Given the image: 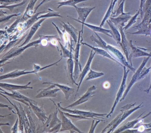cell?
Masks as SVG:
<instances>
[{
  "label": "cell",
  "mask_w": 151,
  "mask_h": 133,
  "mask_svg": "<svg viewBox=\"0 0 151 133\" xmlns=\"http://www.w3.org/2000/svg\"></svg>",
  "instance_id": "cell-57"
},
{
  "label": "cell",
  "mask_w": 151,
  "mask_h": 133,
  "mask_svg": "<svg viewBox=\"0 0 151 133\" xmlns=\"http://www.w3.org/2000/svg\"><path fill=\"white\" fill-rule=\"evenodd\" d=\"M43 84H53L55 86L58 87L63 92L65 95V98L66 100H68L70 96L74 93L75 92V89L73 88H71V87H69V86H67V85H63V84H60L58 83H53L51 82H45L42 83Z\"/></svg>",
  "instance_id": "cell-29"
},
{
  "label": "cell",
  "mask_w": 151,
  "mask_h": 133,
  "mask_svg": "<svg viewBox=\"0 0 151 133\" xmlns=\"http://www.w3.org/2000/svg\"><path fill=\"white\" fill-rule=\"evenodd\" d=\"M75 64L74 63V61L73 59H68L67 61V68H66V72H67V77L68 78L70 82L72 84H76L78 86V84L76 82V80L74 77V69Z\"/></svg>",
  "instance_id": "cell-25"
},
{
  "label": "cell",
  "mask_w": 151,
  "mask_h": 133,
  "mask_svg": "<svg viewBox=\"0 0 151 133\" xmlns=\"http://www.w3.org/2000/svg\"><path fill=\"white\" fill-rule=\"evenodd\" d=\"M131 13H124L116 17H113L110 16L109 20L113 23L115 26L118 27V26H125V23L129 21L131 18Z\"/></svg>",
  "instance_id": "cell-20"
},
{
  "label": "cell",
  "mask_w": 151,
  "mask_h": 133,
  "mask_svg": "<svg viewBox=\"0 0 151 133\" xmlns=\"http://www.w3.org/2000/svg\"><path fill=\"white\" fill-rule=\"evenodd\" d=\"M75 8L76 9L77 13L78 15V19H75V18L69 17V16L68 17L78 22L85 23L86 21L88 16L89 15L91 11L95 8V7H78L76 6Z\"/></svg>",
  "instance_id": "cell-18"
},
{
  "label": "cell",
  "mask_w": 151,
  "mask_h": 133,
  "mask_svg": "<svg viewBox=\"0 0 151 133\" xmlns=\"http://www.w3.org/2000/svg\"><path fill=\"white\" fill-rule=\"evenodd\" d=\"M113 2H114V0H111V3L109 5V7L106 13L105 16L103 18L101 24L100 25V27H102L104 26L105 22L108 20L109 18L111 16V15L113 13V9L114 8V5H113Z\"/></svg>",
  "instance_id": "cell-35"
},
{
  "label": "cell",
  "mask_w": 151,
  "mask_h": 133,
  "mask_svg": "<svg viewBox=\"0 0 151 133\" xmlns=\"http://www.w3.org/2000/svg\"><path fill=\"white\" fill-rule=\"evenodd\" d=\"M106 22L108 24L109 26L110 27L111 29V31H112V36L113 38H114V40L116 41V43L118 44H120L121 43V40H122V37H121V33L120 31H118L117 28L115 26L114 24L111 22L109 20H107Z\"/></svg>",
  "instance_id": "cell-30"
},
{
  "label": "cell",
  "mask_w": 151,
  "mask_h": 133,
  "mask_svg": "<svg viewBox=\"0 0 151 133\" xmlns=\"http://www.w3.org/2000/svg\"><path fill=\"white\" fill-rule=\"evenodd\" d=\"M62 22L63 23V24H61L63 27V29L65 30L66 32L69 34L70 36L73 39L74 42L76 44L78 40V35L79 34V32L78 33V31L77 29L75 28L74 26H72L69 22L65 23L62 21Z\"/></svg>",
  "instance_id": "cell-24"
},
{
  "label": "cell",
  "mask_w": 151,
  "mask_h": 133,
  "mask_svg": "<svg viewBox=\"0 0 151 133\" xmlns=\"http://www.w3.org/2000/svg\"><path fill=\"white\" fill-rule=\"evenodd\" d=\"M48 1L49 0H43L40 3L39 5L37 7L35 8V9H34V11H35V14H36V11L39 8L40 6H42L43 4H44V3H46V2H48Z\"/></svg>",
  "instance_id": "cell-49"
},
{
  "label": "cell",
  "mask_w": 151,
  "mask_h": 133,
  "mask_svg": "<svg viewBox=\"0 0 151 133\" xmlns=\"http://www.w3.org/2000/svg\"><path fill=\"white\" fill-rule=\"evenodd\" d=\"M95 54H96V53L93 50H92L91 51V53H90V56H89V58H88V60H87V62H86V65H85L83 69L82 70L81 74L79 75V83H78V86L77 90L76 93L75 98H76V97L78 93V90H79V88H80V86H81V84H82L83 80L84 79L86 75L87 74V73H88V72L91 69V64L92 61L93 59Z\"/></svg>",
  "instance_id": "cell-17"
},
{
  "label": "cell",
  "mask_w": 151,
  "mask_h": 133,
  "mask_svg": "<svg viewBox=\"0 0 151 133\" xmlns=\"http://www.w3.org/2000/svg\"><path fill=\"white\" fill-rule=\"evenodd\" d=\"M0 105H1V106H0V107H7L9 109V110H11V111H12V112H13L14 113V114H16L15 112H14V111H13V109H12V108H11V107H9V106L7 105H5L4 104H2V103H1V104H0Z\"/></svg>",
  "instance_id": "cell-51"
},
{
  "label": "cell",
  "mask_w": 151,
  "mask_h": 133,
  "mask_svg": "<svg viewBox=\"0 0 151 133\" xmlns=\"http://www.w3.org/2000/svg\"><path fill=\"white\" fill-rule=\"evenodd\" d=\"M82 44L86 46L90 47V48H91L92 50H93V51L96 53V54H99V55H101V56L106 57V58H108V59H110L114 61H115L116 63L119 64L120 66H123L119 61H117L116 59L113 58L106 51L104 50V49H102V48H99V47H94V46H92L90 45V44H87V43H82Z\"/></svg>",
  "instance_id": "cell-27"
},
{
  "label": "cell",
  "mask_w": 151,
  "mask_h": 133,
  "mask_svg": "<svg viewBox=\"0 0 151 133\" xmlns=\"http://www.w3.org/2000/svg\"><path fill=\"white\" fill-rule=\"evenodd\" d=\"M50 100L52 101L54 103L55 105L56 106V109L53 113L51 112V114L49 115L47 121L45 124L43 125L44 129L43 130V133H48V131L59 123H61L62 121L60 120V119L57 117V114L59 112L58 111V106L55 104L52 100L50 99Z\"/></svg>",
  "instance_id": "cell-9"
},
{
  "label": "cell",
  "mask_w": 151,
  "mask_h": 133,
  "mask_svg": "<svg viewBox=\"0 0 151 133\" xmlns=\"http://www.w3.org/2000/svg\"><path fill=\"white\" fill-rule=\"evenodd\" d=\"M27 0H23L22 2L18 4H14L13 5H9V6H0V8L1 9H9L10 12H13L14 9L16 7H18L19 6H23L27 2Z\"/></svg>",
  "instance_id": "cell-40"
},
{
  "label": "cell",
  "mask_w": 151,
  "mask_h": 133,
  "mask_svg": "<svg viewBox=\"0 0 151 133\" xmlns=\"http://www.w3.org/2000/svg\"><path fill=\"white\" fill-rule=\"evenodd\" d=\"M53 1V0H49L48 1ZM62 1H68V0H62Z\"/></svg>",
  "instance_id": "cell-56"
},
{
  "label": "cell",
  "mask_w": 151,
  "mask_h": 133,
  "mask_svg": "<svg viewBox=\"0 0 151 133\" xmlns=\"http://www.w3.org/2000/svg\"><path fill=\"white\" fill-rule=\"evenodd\" d=\"M104 75V74L102 72H98L93 71L91 69H90V72L88 73V76L86 79V81L93 80L101 77Z\"/></svg>",
  "instance_id": "cell-36"
},
{
  "label": "cell",
  "mask_w": 151,
  "mask_h": 133,
  "mask_svg": "<svg viewBox=\"0 0 151 133\" xmlns=\"http://www.w3.org/2000/svg\"><path fill=\"white\" fill-rule=\"evenodd\" d=\"M123 0H118V6H119L120 4H121V2Z\"/></svg>",
  "instance_id": "cell-54"
},
{
  "label": "cell",
  "mask_w": 151,
  "mask_h": 133,
  "mask_svg": "<svg viewBox=\"0 0 151 133\" xmlns=\"http://www.w3.org/2000/svg\"><path fill=\"white\" fill-rule=\"evenodd\" d=\"M124 2H125V0H123L121 4L119 6H117L116 10L114 12H113V14L111 15V17H116L122 14H124Z\"/></svg>",
  "instance_id": "cell-37"
},
{
  "label": "cell",
  "mask_w": 151,
  "mask_h": 133,
  "mask_svg": "<svg viewBox=\"0 0 151 133\" xmlns=\"http://www.w3.org/2000/svg\"><path fill=\"white\" fill-rule=\"evenodd\" d=\"M117 28L119 29V31L121 33L122 40L120 43V46L122 47L124 54L127 59V61L129 62V56L131 53V47L130 46L129 42L127 41L126 39V36L124 32L123 27L122 26H118Z\"/></svg>",
  "instance_id": "cell-16"
},
{
  "label": "cell",
  "mask_w": 151,
  "mask_h": 133,
  "mask_svg": "<svg viewBox=\"0 0 151 133\" xmlns=\"http://www.w3.org/2000/svg\"><path fill=\"white\" fill-rule=\"evenodd\" d=\"M58 106V105H57ZM58 111L60 113L62 119V127L60 131H70V133H83V132L78 128L71 121L70 119H69L63 113V112L58 107Z\"/></svg>",
  "instance_id": "cell-8"
},
{
  "label": "cell",
  "mask_w": 151,
  "mask_h": 133,
  "mask_svg": "<svg viewBox=\"0 0 151 133\" xmlns=\"http://www.w3.org/2000/svg\"><path fill=\"white\" fill-rule=\"evenodd\" d=\"M46 19H45V18L40 19L37 22L35 23H34V24L32 25V26L29 32L28 35H27V37L25 39V40L24 43H23L20 46H18V47H22V46L26 45L27 44H29L31 39L33 37V36L35 35L36 32H37V31L40 28L41 25V24H42Z\"/></svg>",
  "instance_id": "cell-21"
},
{
  "label": "cell",
  "mask_w": 151,
  "mask_h": 133,
  "mask_svg": "<svg viewBox=\"0 0 151 133\" xmlns=\"http://www.w3.org/2000/svg\"><path fill=\"white\" fill-rule=\"evenodd\" d=\"M22 1L23 0H0L1 6H9L12 3L18 4Z\"/></svg>",
  "instance_id": "cell-43"
},
{
  "label": "cell",
  "mask_w": 151,
  "mask_h": 133,
  "mask_svg": "<svg viewBox=\"0 0 151 133\" xmlns=\"http://www.w3.org/2000/svg\"><path fill=\"white\" fill-rule=\"evenodd\" d=\"M151 32V23L148 25V29H147V31L146 33V36H150Z\"/></svg>",
  "instance_id": "cell-50"
},
{
  "label": "cell",
  "mask_w": 151,
  "mask_h": 133,
  "mask_svg": "<svg viewBox=\"0 0 151 133\" xmlns=\"http://www.w3.org/2000/svg\"><path fill=\"white\" fill-rule=\"evenodd\" d=\"M63 113L69 119H70L73 123H75L76 122L78 121L81 120L91 119L90 118H86V117H83V116L78 115V114H73L67 112H63Z\"/></svg>",
  "instance_id": "cell-34"
},
{
  "label": "cell",
  "mask_w": 151,
  "mask_h": 133,
  "mask_svg": "<svg viewBox=\"0 0 151 133\" xmlns=\"http://www.w3.org/2000/svg\"><path fill=\"white\" fill-rule=\"evenodd\" d=\"M130 46L131 47V53L129 56V63L132 66V58H137L139 57H151V52L147 53L144 51L143 48H139L134 46L132 44V40L129 41Z\"/></svg>",
  "instance_id": "cell-14"
},
{
  "label": "cell",
  "mask_w": 151,
  "mask_h": 133,
  "mask_svg": "<svg viewBox=\"0 0 151 133\" xmlns=\"http://www.w3.org/2000/svg\"><path fill=\"white\" fill-rule=\"evenodd\" d=\"M62 56V55H61ZM63 56H62L61 58L58 61H56V62H55V63H53V64H51V65H48V66H46L43 67H41L39 65H36V64H34V70L35 71L36 74H37L38 72H40V71H42V70H44V69H45L47 68L48 67H50L52 66H54V65H56V64L60 62L62 59Z\"/></svg>",
  "instance_id": "cell-42"
},
{
  "label": "cell",
  "mask_w": 151,
  "mask_h": 133,
  "mask_svg": "<svg viewBox=\"0 0 151 133\" xmlns=\"http://www.w3.org/2000/svg\"><path fill=\"white\" fill-rule=\"evenodd\" d=\"M55 85L51 84L45 89H41L38 90V94L36 96V98H42L57 97V92L60 90V89H55Z\"/></svg>",
  "instance_id": "cell-13"
},
{
  "label": "cell",
  "mask_w": 151,
  "mask_h": 133,
  "mask_svg": "<svg viewBox=\"0 0 151 133\" xmlns=\"http://www.w3.org/2000/svg\"><path fill=\"white\" fill-rule=\"evenodd\" d=\"M31 108L32 109L33 112L38 118L39 120L43 123V125L45 124L48 119L45 112L43 109V105L41 107L38 106L37 105L35 104L32 102H29Z\"/></svg>",
  "instance_id": "cell-19"
},
{
  "label": "cell",
  "mask_w": 151,
  "mask_h": 133,
  "mask_svg": "<svg viewBox=\"0 0 151 133\" xmlns=\"http://www.w3.org/2000/svg\"><path fill=\"white\" fill-rule=\"evenodd\" d=\"M126 67L124 66V75L123 77L122 81V83H121V86L119 88V90L116 94V98L115 100L114 103L113 105V107L111 108V111H110L109 113L107 115L106 118H109L111 116V114H113L115 109L116 107V105L118 104V102L120 101V99L122 97L123 93L124 92V91L126 89V81H127V77H128V74L129 72L130 69H127Z\"/></svg>",
  "instance_id": "cell-6"
},
{
  "label": "cell",
  "mask_w": 151,
  "mask_h": 133,
  "mask_svg": "<svg viewBox=\"0 0 151 133\" xmlns=\"http://www.w3.org/2000/svg\"><path fill=\"white\" fill-rule=\"evenodd\" d=\"M87 1L88 0H68L67 1L58 2V8H60L63 6H73L75 8L77 4L83 1Z\"/></svg>",
  "instance_id": "cell-33"
},
{
  "label": "cell",
  "mask_w": 151,
  "mask_h": 133,
  "mask_svg": "<svg viewBox=\"0 0 151 133\" xmlns=\"http://www.w3.org/2000/svg\"><path fill=\"white\" fill-rule=\"evenodd\" d=\"M60 103H58L57 104L58 107L63 112H67L73 114H78V115H81L83 117L86 118H90L93 119L99 120L98 119H104L103 117H105L106 115H107L106 113L101 114L93 112H88V111H80V110H72L70 109H68V108H64L60 106Z\"/></svg>",
  "instance_id": "cell-5"
},
{
  "label": "cell",
  "mask_w": 151,
  "mask_h": 133,
  "mask_svg": "<svg viewBox=\"0 0 151 133\" xmlns=\"http://www.w3.org/2000/svg\"><path fill=\"white\" fill-rule=\"evenodd\" d=\"M21 20H22V17H18V18H17L15 21L7 30V31L9 33H11V32H13L14 30L17 27L18 24L20 22H22Z\"/></svg>",
  "instance_id": "cell-44"
},
{
  "label": "cell",
  "mask_w": 151,
  "mask_h": 133,
  "mask_svg": "<svg viewBox=\"0 0 151 133\" xmlns=\"http://www.w3.org/2000/svg\"><path fill=\"white\" fill-rule=\"evenodd\" d=\"M43 38V36H40V38L38 40L33 41V42H31L29 44H27L26 45L22 47L14 48V49L10 50L6 54H5L4 56H3V57L1 58V64H2V62H5L6 61L9 59L20 55L27 48L31 47V46H35L36 45L38 46L39 44H41Z\"/></svg>",
  "instance_id": "cell-4"
},
{
  "label": "cell",
  "mask_w": 151,
  "mask_h": 133,
  "mask_svg": "<svg viewBox=\"0 0 151 133\" xmlns=\"http://www.w3.org/2000/svg\"><path fill=\"white\" fill-rule=\"evenodd\" d=\"M36 74L35 71L34 70L26 71V70H20L17 69V70L8 73V74H6L4 75L1 76L0 77V80L1 81L4 79H14V78H17V77L24 75L29 74Z\"/></svg>",
  "instance_id": "cell-22"
},
{
  "label": "cell",
  "mask_w": 151,
  "mask_h": 133,
  "mask_svg": "<svg viewBox=\"0 0 151 133\" xmlns=\"http://www.w3.org/2000/svg\"><path fill=\"white\" fill-rule=\"evenodd\" d=\"M143 12L144 16L142 21L133 28L137 30V31L133 33L130 32V34L145 36L148 25L151 23V0H146L143 9Z\"/></svg>",
  "instance_id": "cell-2"
},
{
  "label": "cell",
  "mask_w": 151,
  "mask_h": 133,
  "mask_svg": "<svg viewBox=\"0 0 151 133\" xmlns=\"http://www.w3.org/2000/svg\"><path fill=\"white\" fill-rule=\"evenodd\" d=\"M136 104V103H131L122 107L120 110L121 113L103 129L101 133H105L107 130H108L107 132V133H113L118 125L128 118V116L143 107V103H141L137 106H135Z\"/></svg>",
  "instance_id": "cell-1"
},
{
  "label": "cell",
  "mask_w": 151,
  "mask_h": 133,
  "mask_svg": "<svg viewBox=\"0 0 151 133\" xmlns=\"http://www.w3.org/2000/svg\"><path fill=\"white\" fill-rule=\"evenodd\" d=\"M81 33L82 31H79L78 34V40L76 48L74 50L75 54H74V59L75 68H74V77L75 80L77 79L79 72L81 71V65L79 61V52H80V46H81L80 39H81V36H82V34L81 35Z\"/></svg>",
  "instance_id": "cell-11"
},
{
  "label": "cell",
  "mask_w": 151,
  "mask_h": 133,
  "mask_svg": "<svg viewBox=\"0 0 151 133\" xmlns=\"http://www.w3.org/2000/svg\"><path fill=\"white\" fill-rule=\"evenodd\" d=\"M94 120L95 119L93 120L91 126V128H90V130H89V133H93L94 132V130H95V128L97 127L98 124L100 122L103 121V120H102L99 119L95 123H94Z\"/></svg>",
  "instance_id": "cell-46"
},
{
  "label": "cell",
  "mask_w": 151,
  "mask_h": 133,
  "mask_svg": "<svg viewBox=\"0 0 151 133\" xmlns=\"http://www.w3.org/2000/svg\"><path fill=\"white\" fill-rule=\"evenodd\" d=\"M82 25V34L83 33V26L85 25L86 27H88L90 29L92 30L94 32H99V33H102L105 34L106 36H109L110 37L113 38L112 34V32L111 30L106 29H103L102 27L100 26H95V25H92V24H89L86 23L80 22Z\"/></svg>",
  "instance_id": "cell-26"
},
{
  "label": "cell",
  "mask_w": 151,
  "mask_h": 133,
  "mask_svg": "<svg viewBox=\"0 0 151 133\" xmlns=\"http://www.w3.org/2000/svg\"><path fill=\"white\" fill-rule=\"evenodd\" d=\"M150 58V57H147V58H144V60H143L141 65L139 66V67L138 68L137 71H136V72L134 73V75L132 76L130 82L128 84L127 89H126V90L124 92V93L122 97L120 99V102H122L123 100H124V99L126 97L127 95H128L129 92L130 90L131 89L132 86H133L138 81H140V73H141V70H142V69L145 66L146 64L147 63Z\"/></svg>",
  "instance_id": "cell-7"
},
{
  "label": "cell",
  "mask_w": 151,
  "mask_h": 133,
  "mask_svg": "<svg viewBox=\"0 0 151 133\" xmlns=\"http://www.w3.org/2000/svg\"><path fill=\"white\" fill-rule=\"evenodd\" d=\"M19 122V118H17V119L14 125L13 126V127L11 129L12 133H17L18 132V122Z\"/></svg>",
  "instance_id": "cell-48"
},
{
  "label": "cell",
  "mask_w": 151,
  "mask_h": 133,
  "mask_svg": "<svg viewBox=\"0 0 151 133\" xmlns=\"http://www.w3.org/2000/svg\"><path fill=\"white\" fill-rule=\"evenodd\" d=\"M52 24L56 28V30H57V31H58V33H59V35H60L61 40L64 44V46L67 47L69 44V38L68 37V34H67L68 33L66 32L65 30L63 29V30H61L60 29L58 28V26H56V24L52 22Z\"/></svg>",
  "instance_id": "cell-31"
},
{
  "label": "cell",
  "mask_w": 151,
  "mask_h": 133,
  "mask_svg": "<svg viewBox=\"0 0 151 133\" xmlns=\"http://www.w3.org/2000/svg\"><path fill=\"white\" fill-rule=\"evenodd\" d=\"M38 0H30L23 16L22 17L21 21H26L27 20L31 18L35 14L34 8L35 4Z\"/></svg>",
  "instance_id": "cell-28"
},
{
  "label": "cell",
  "mask_w": 151,
  "mask_h": 133,
  "mask_svg": "<svg viewBox=\"0 0 151 133\" xmlns=\"http://www.w3.org/2000/svg\"><path fill=\"white\" fill-rule=\"evenodd\" d=\"M145 112H144L140 114L137 119H135L134 120L129 122L125 123L124 125L122 126V127H120L119 128H118V129H116V130L115 131L114 133H122V132H123L124 131L127 130V129H131L135 127V126H136L137 124H138V123H142L143 120H144L145 118H146L147 117H148V116H149V115L151 114V112H149L148 114H146L144 117H142V115L144 114Z\"/></svg>",
  "instance_id": "cell-15"
},
{
  "label": "cell",
  "mask_w": 151,
  "mask_h": 133,
  "mask_svg": "<svg viewBox=\"0 0 151 133\" xmlns=\"http://www.w3.org/2000/svg\"><path fill=\"white\" fill-rule=\"evenodd\" d=\"M146 1V0H140V8H139V10L140 11V17L141 19L143 18V15H144L143 9H144Z\"/></svg>",
  "instance_id": "cell-47"
},
{
  "label": "cell",
  "mask_w": 151,
  "mask_h": 133,
  "mask_svg": "<svg viewBox=\"0 0 151 133\" xmlns=\"http://www.w3.org/2000/svg\"><path fill=\"white\" fill-rule=\"evenodd\" d=\"M1 93L7 95L8 96L10 97L13 99L17 100L18 102H21V103L26 105L27 106L30 107L29 104V102H32L35 104L37 105V103L36 101L28 97H26V96L22 95L16 91L12 92V93H9V92L5 91L1 88Z\"/></svg>",
  "instance_id": "cell-10"
},
{
  "label": "cell",
  "mask_w": 151,
  "mask_h": 133,
  "mask_svg": "<svg viewBox=\"0 0 151 133\" xmlns=\"http://www.w3.org/2000/svg\"><path fill=\"white\" fill-rule=\"evenodd\" d=\"M150 69H151V67H150L149 68H146L145 66L142 69V70L141 71V73H140V80L144 79L148 74V73L150 72Z\"/></svg>",
  "instance_id": "cell-45"
},
{
  "label": "cell",
  "mask_w": 151,
  "mask_h": 133,
  "mask_svg": "<svg viewBox=\"0 0 151 133\" xmlns=\"http://www.w3.org/2000/svg\"><path fill=\"white\" fill-rule=\"evenodd\" d=\"M148 126H149V127L151 128V122H150V123H148Z\"/></svg>",
  "instance_id": "cell-55"
},
{
  "label": "cell",
  "mask_w": 151,
  "mask_h": 133,
  "mask_svg": "<svg viewBox=\"0 0 151 133\" xmlns=\"http://www.w3.org/2000/svg\"><path fill=\"white\" fill-rule=\"evenodd\" d=\"M151 67V66H150ZM151 89V83H150V86H149V88L148 89H145V90H144V92H146L147 93H149V92H150V90Z\"/></svg>",
  "instance_id": "cell-52"
},
{
  "label": "cell",
  "mask_w": 151,
  "mask_h": 133,
  "mask_svg": "<svg viewBox=\"0 0 151 133\" xmlns=\"http://www.w3.org/2000/svg\"><path fill=\"white\" fill-rule=\"evenodd\" d=\"M1 95L2 97L6 98L8 100L9 102L10 103V104L14 106V107L16 109L17 111V114L19 116L18 118H19V129H20V132L24 133V129L25 133H33L30 124L29 122V119L27 118V116L25 114L24 109L22 108L20 103H19V105H20V109H19L15 104H13L11 101L7 97L4 95V94L1 93Z\"/></svg>",
  "instance_id": "cell-3"
},
{
  "label": "cell",
  "mask_w": 151,
  "mask_h": 133,
  "mask_svg": "<svg viewBox=\"0 0 151 133\" xmlns=\"http://www.w3.org/2000/svg\"><path fill=\"white\" fill-rule=\"evenodd\" d=\"M59 43L62 52L61 55L63 57H64L65 58H69V59L70 58L73 59L71 50L70 51H69L68 49H67V47L63 46V45L60 41H59Z\"/></svg>",
  "instance_id": "cell-38"
},
{
  "label": "cell",
  "mask_w": 151,
  "mask_h": 133,
  "mask_svg": "<svg viewBox=\"0 0 151 133\" xmlns=\"http://www.w3.org/2000/svg\"><path fill=\"white\" fill-rule=\"evenodd\" d=\"M63 17V16L60 15L59 12H56L51 9L48 8V12L45 14L42 15L38 16L37 18V20L38 21V20L43 19V18L47 19V18H51V17Z\"/></svg>",
  "instance_id": "cell-32"
},
{
  "label": "cell",
  "mask_w": 151,
  "mask_h": 133,
  "mask_svg": "<svg viewBox=\"0 0 151 133\" xmlns=\"http://www.w3.org/2000/svg\"><path fill=\"white\" fill-rule=\"evenodd\" d=\"M139 14H140V11L139 10H138L137 12L136 13V14L134 16H132L131 18L129 21L128 24L126 26H124V31L128 29H129L130 27H131L136 22L138 16Z\"/></svg>",
  "instance_id": "cell-39"
},
{
  "label": "cell",
  "mask_w": 151,
  "mask_h": 133,
  "mask_svg": "<svg viewBox=\"0 0 151 133\" xmlns=\"http://www.w3.org/2000/svg\"><path fill=\"white\" fill-rule=\"evenodd\" d=\"M21 14L20 13V14H13L7 15H3L1 16H1L0 22L1 24L6 23L8 22L13 17L19 16L21 15Z\"/></svg>",
  "instance_id": "cell-41"
},
{
  "label": "cell",
  "mask_w": 151,
  "mask_h": 133,
  "mask_svg": "<svg viewBox=\"0 0 151 133\" xmlns=\"http://www.w3.org/2000/svg\"><path fill=\"white\" fill-rule=\"evenodd\" d=\"M97 87L95 85H92V86L88 88L87 91L78 100L76 101V102L71 104L70 105L68 106L67 107H65L66 108H70V107H74L77 106L81 104H83L85 102H87L88 100H90L91 98L94 97V94L95 92L94 91L96 90Z\"/></svg>",
  "instance_id": "cell-12"
},
{
  "label": "cell",
  "mask_w": 151,
  "mask_h": 133,
  "mask_svg": "<svg viewBox=\"0 0 151 133\" xmlns=\"http://www.w3.org/2000/svg\"><path fill=\"white\" fill-rule=\"evenodd\" d=\"M31 83V82H30L26 85H22L1 82L0 87L1 88H3L12 92L14 91L18 90L27 89H32L33 87L29 86Z\"/></svg>",
  "instance_id": "cell-23"
},
{
  "label": "cell",
  "mask_w": 151,
  "mask_h": 133,
  "mask_svg": "<svg viewBox=\"0 0 151 133\" xmlns=\"http://www.w3.org/2000/svg\"><path fill=\"white\" fill-rule=\"evenodd\" d=\"M118 1V0H114V2H113V5H114V6L115 5L116 3Z\"/></svg>",
  "instance_id": "cell-53"
}]
</instances>
